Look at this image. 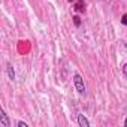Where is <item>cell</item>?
Returning <instances> with one entry per match:
<instances>
[{"label": "cell", "instance_id": "obj_6", "mask_svg": "<svg viewBox=\"0 0 127 127\" xmlns=\"http://www.w3.org/2000/svg\"><path fill=\"white\" fill-rule=\"evenodd\" d=\"M72 20H73L75 27H79V26H81V18H79L78 15H73V18H72Z\"/></svg>", "mask_w": 127, "mask_h": 127}, {"label": "cell", "instance_id": "obj_8", "mask_svg": "<svg viewBox=\"0 0 127 127\" xmlns=\"http://www.w3.org/2000/svg\"><path fill=\"white\" fill-rule=\"evenodd\" d=\"M17 126H18V127H29V124H27V123H24V121H21V120H20V121H17Z\"/></svg>", "mask_w": 127, "mask_h": 127}, {"label": "cell", "instance_id": "obj_7", "mask_svg": "<svg viewBox=\"0 0 127 127\" xmlns=\"http://www.w3.org/2000/svg\"><path fill=\"white\" fill-rule=\"evenodd\" d=\"M121 70H123V75H124V78H127V63H124V64H123Z\"/></svg>", "mask_w": 127, "mask_h": 127}, {"label": "cell", "instance_id": "obj_3", "mask_svg": "<svg viewBox=\"0 0 127 127\" xmlns=\"http://www.w3.org/2000/svg\"><path fill=\"white\" fill-rule=\"evenodd\" d=\"M75 12H78V14H82V12H85V3H84V0H76L75 2Z\"/></svg>", "mask_w": 127, "mask_h": 127}, {"label": "cell", "instance_id": "obj_4", "mask_svg": "<svg viewBox=\"0 0 127 127\" xmlns=\"http://www.w3.org/2000/svg\"><path fill=\"white\" fill-rule=\"evenodd\" d=\"M6 72H8V78L11 81H14L15 79V69L12 66V63H6Z\"/></svg>", "mask_w": 127, "mask_h": 127}, {"label": "cell", "instance_id": "obj_1", "mask_svg": "<svg viewBox=\"0 0 127 127\" xmlns=\"http://www.w3.org/2000/svg\"><path fill=\"white\" fill-rule=\"evenodd\" d=\"M73 84H75V88H76L78 94L85 96L87 87H85V82H84V79H82V76H81L79 73H75V75H73Z\"/></svg>", "mask_w": 127, "mask_h": 127}, {"label": "cell", "instance_id": "obj_11", "mask_svg": "<svg viewBox=\"0 0 127 127\" xmlns=\"http://www.w3.org/2000/svg\"><path fill=\"white\" fill-rule=\"evenodd\" d=\"M67 2H69V3H72V2H76V0H67Z\"/></svg>", "mask_w": 127, "mask_h": 127}, {"label": "cell", "instance_id": "obj_9", "mask_svg": "<svg viewBox=\"0 0 127 127\" xmlns=\"http://www.w3.org/2000/svg\"><path fill=\"white\" fill-rule=\"evenodd\" d=\"M121 24H123V26H127V14H124V15L121 17Z\"/></svg>", "mask_w": 127, "mask_h": 127}, {"label": "cell", "instance_id": "obj_2", "mask_svg": "<svg viewBox=\"0 0 127 127\" xmlns=\"http://www.w3.org/2000/svg\"><path fill=\"white\" fill-rule=\"evenodd\" d=\"M0 126H3V127H11V121H9V117L6 115L5 109H0Z\"/></svg>", "mask_w": 127, "mask_h": 127}, {"label": "cell", "instance_id": "obj_5", "mask_svg": "<svg viewBox=\"0 0 127 127\" xmlns=\"http://www.w3.org/2000/svg\"><path fill=\"white\" fill-rule=\"evenodd\" d=\"M78 124L81 126V127H90V121L87 120V117L85 115H82V114H79L78 115Z\"/></svg>", "mask_w": 127, "mask_h": 127}, {"label": "cell", "instance_id": "obj_10", "mask_svg": "<svg viewBox=\"0 0 127 127\" xmlns=\"http://www.w3.org/2000/svg\"><path fill=\"white\" fill-rule=\"evenodd\" d=\"M124 126H126V127H127V118H126V120H124Z\"/></svg>", "mask_w": 127, "mask_h": 127}]
</instances>
